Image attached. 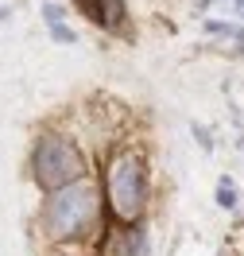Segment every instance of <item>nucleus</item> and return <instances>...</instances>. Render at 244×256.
Wrapping results in <instances>:
<instances>
[{
  "label": "nucleus",
  "instance_id": "423d86ee",
  "mask_svg": "<svg viewBox=\"0 0 244 256\" xmlns=\"http://www.w3.org/2000/svg\"><path fill=\"white\" fill-rule=\"evenodd\" d=\"M50 39H54V43H78V35L70 32L62 20H58V24H50Z\"/></svg>",
  "mask_w": 244,
  "mask_h": 256
},
{
  "label": "nucleus",
  "instance_id": "6e6552de",
  "mask_svg": "<svg viewBox=\"0 0 244 256\" xmlns=\"http://www.w3.org/2000/svg\"><path fill=\"white\" fill-rule=\"evenodd\" d=\"M43 20H47V24H58V20H62V8H58V4H43Z\"/></svg>",
  "mask_w": 244,
  "mask_h": 256
},
{
  "label": "nucleus",
  "instance_id": "0eeeda50",
  "mask_svg": "<svg viewBox=\"0 0 244 256\" xmlns=\"http://www.w3.org/2000/svg\"><path fill=\"white\" fill-rule=\"evenodd\" d=\"M206 32H210V35H237V28L225 24V20H210V24H206Z\"/></svg>",
  "mask_w": 244,
  "mask_h": 256
},
{
  "label": "nucleus",
  "instance_id": "9d476101",
  "mask_svg": "<svg viewBox=\"0 0 244 256\" xmlns=\"http://www.w3.org/2000/svg\"><path fill=\"white\" fill-rule=\"evenodd\" d=\"M233 8H237V12L244 16V0H233Z\"/></svg>",
  "mask_w": 244,
  "mask_h": 256
},
{
  "label": "nucleus",
  "instance_id": "1a4fd4ad",
  "mask_svg": "<svg viewBox=\"0 0 244 256\" xmlns=\"http://www.w3.org/2000/svg\"><path fill=\"white\" fill-rule=\"evenodd\" d=\"M233 39H237V50L244 54V28H237V35H233Z\"/></svg>",
  "mask_w": 244,
  "mask_h": 256
},
{
  "label": "nucleus",
  "instance_id": "f03ea898",
  "mask_svg": "<svg viewBox=\"0 0 244 256\" xmlns=\"http://www.w3.org/2000/svg\"><path fill=\"white\" fill-rule=\"evenodd\" d=\"M81 171H85V163H81V156L74 152L70 140L54 136V132H43V136L35 140L31 175H35V182H39L47 194L58 190V186H66V182H78Z\"/></svg>",
  "mask_w": 244,
  "mask_h": 256
},
{
  "label": "nucleus",
  "instance_id": "39448f33",
  "mask_svg": "<svg viewBox=\"0 0 244 256\" xmlns=\"http://www.w3.org/2000/svg\"><path fill=\"white\" fill-rule=\"evenodd\" d=\"M217 202H221L225 210L237 206V190H233V178H221V182H217Z\"/></svg>",
  "mask_w": 244,
  "mask_h": 256
},
{
  "label": "nucleus",
  "instance_id": "9b49d317",
  "mask_svg": "<svg viewBox=\"0 0 244 256\" xmlns=\"http://www.w3.org/2000/svg\"><path fill=\"white\" fill-rule=\"evenodd\" d=\"M241 152H244V132H241Z\"/></svg>",
  "mask_w": 244,
  "mask_h": 256
},
{
  "label": "nucleus",
  "instance_id": "20e7f679",
  "mask_svg": "<svg viewBox=\"0 0 244 256\" xmlns=\"http://www.w3.org/2000/svg\"><path fill=\"white\" fill-rule=\"evenodd\" d=\"M85 12L97 20L105 32H124V20H128L124 0H85Z\"/></svg>",
  "mask_w": 244,
  "mask_h": 256
},
{
  "label": "nucleus",
  "instance_id": "7ed1b4c3",
  "mask_svg": "<svg viewBox=\"0 0 244 256\" xmlns=\"http://www.w3.org/2000/svg\"><path fill=\"white\" fill-rule=\"evenodd\" d=\"M109 202H113V214L124 225H136L140 214H144L147 202V175L140 156H120L109 167Z\"/></svg>",
  "mask_w": 244,
  "mask_h": 256
},
{
  "label": "nucleus",
  "instance_id": "f257e3e1",
  "mask_svg": "<svg viewBox=\"0 0 244 256\" xmlns=\"http://www.w3.org/2000/svg\"><path fill=\"white\" fill-rule=\"evenodd\" d=\"M93 222H97V186L93 182L78 178V182L50 190L47 206H43V229L50 240H74Z\"/></svg>",
  "mask_w": 244,
  "mask_h": 256
},
{
  "label": "nucleus",
  "instance_id": "f8f14e48",
  "mask_svg": "<svg viewBox=\"0 0 244 256\" xmlns=\"http://www.w3.org/2000/svg\"><path fill=\"white\" fill-rule=\"evenodd\" d=\"M81 4H85V0H81Z\"/></svg>",
  "mask_w": 244,
  "mask_h": 256
}]
</instances>
